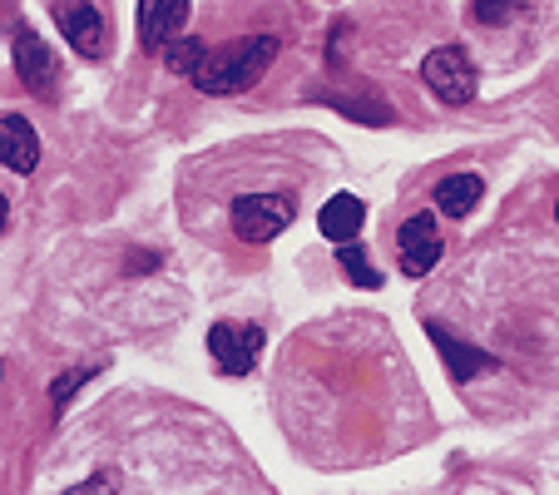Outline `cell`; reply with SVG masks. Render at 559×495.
Returning a JSON list of instances; mask_svg holds the SVG:
<instances>
[{"mask_svg": "<svg viewBox=\"0 0 559 495\" xmlns=\"http://www.w3.org/2000/svg\"><path fill=\"white\" fill-rule=\"evenodd\" d=\"M273 60H277L273 35H243V40L203 55V64L193 70V85H199V95H238V90L258 85Z\"/></svg>", "mask_w": 559, "mask_h": 495, "instance_id": "obj_1", "label": "cell"}, {"mask_svg": "<svg viewBox=\"0 0 559 495\" xmlns=\"http://www.w3.org/2000/svg\"><path fill=\"white\" fill-rule=\"evenodd\" d=\"M421 80L441 105H471L475 85H480V70H475V60L461 45H441V50H431L421 60Z\"/></svg>", "mask_w": 559, "mask_h": 495, "instance_id": "obj_2", "label": "cell"}, {"mask_svg": "<svg viewBox=\"0 0 559 495\" xmlns=\"http://www.w3.org/2000/svg\"><path fill=\"white\" fill-rule=\"evenodd\" d=\"M297 203L287 193H243L233 199V233L243 243H273L293 223Z\"/></svg>", "mask_w": 559, "mask_h": 495, "instance_id": "obj_3", "label": "cell"}, {"mask_svg": "<svg viewBox=\"0 0 559 495\" xmlns=\"http://www.w3.org/2000/svg\"><path fill=\"white\" fill-rule=\"evenodd\" d=\"M209 352L218 362V372L243 377L253 372L258 352H263V327H233V322H213L209 327Z\"/></svg>", "mask_w": 559, "mask_h": 495, "instance_id": "obj_4", "label": "cell"}, {"mask_svg": "<svg viewBox=\"0 0 559 495\" xmlns=\"http://www.w3.org/2000/svg\"><path fill=\"white\" fill-rule=\"evenodd\" d=\"M396 243H402V273L406 278H426L436 263H441V228H436L431 213H412V219L402 223V233H396Z\"/></svg>", "mask_w": 559, "mask_h": 495, "instance_id": "obj_5", "label": "cell"}, {"mask_svg": "<svg viewBox=\"0 0 559 495\" xmlns=\"http://www.w3.org/2000/svg\"><path fill=\"white\" fill-rule=\"evenodd\" d=\"M15 70H21V85L31 90L35 99H55V55L45 50V40L31 31V25H15Z\"/></svg>", "mask_w": 559, "mask_h": 495, "instance_id": "obj_6", "label": "cell"}, {"mask_svg": "<svg viewBox=\"0 0 559 495\" xmlns=\"http://www.w3.org/2000/svg\"><path fill=\"white\" fill-rule=\"evenodd\" d=\"M183 25H189V0H139V45L148 55L169 50Z\"/></svg>", "mask_w": 559, "mask_h": 495, "instance_id": "obj_7", "label": "cell"}, {"mask_svg": "<svg viewBox=\"0 0 559 495\" xmlns=\"http://www.w3.org/2000/svg\"><path fill=\"white\" fill-rule=\"evenodd\" d=\"M0 158H5L11 174H31L40 164V139H35L31 119H21L15 109L0 115Z\"/></svg>", "mask_w": 559, "mask_h": 495, "instance_id": "obj_8", "label": "cell"}, {"mask_svg": "<svg viewBox=\"0 0 559 495\" xmlns=\"http://www.w3.org/2000/svg\"><path fill=\"white\" fill-rule=\"evenodd\" d=\"M60 31H64V40L74 45V55H85V60H99V55L109 50L105 15H99L95 5H64Z\"/></svg>", "mask_w": 559, "mask_h": 495, "instance_id": "obj_9", "label": "cell"}, {"mask_svg": "<svg viewBox=\"0 0 559 495\" xmlns=\"http://www.w3.org/2000/svg\"><path fill=\"white\" fill-rule=\"evenodd\" d=\"M317 223H322V238L352 243L361 233V223H367V209H361L357 193H332V199L322 203V213H317Z\"/></svg>", "mask_w": 559, "mask_h": 495, "instance_id": "obj_10", "label": "cell"}, {"mask_svg": "<svg viewBox=\"0 0 559 495\" xmlns=\"http://www.w3.org/2000/svg\"><path fill=\"white\" fill-rule=\"evenodd\" d=\"M426 332H431V342L436 347H441V362H445V372H451L455 381H471L475 372H486V367H496V357H490V352H475V347H465V342H455L451 332H445V327H426Z\"/></svg>", "mask_w": 559, "mask_h": 495, "instance_id": "obj_11", "label": "cell"}, {"mask_svg": "<svg viewBox=\"0 0 559 495\" xmlns=\"http://www.w3.org/2000/svg\"><path fill=\"white\" fill-rule=\"evenodd\" d=\"M480 193H486L480 174H451V179L436 184V209L451 213V219H465V213L480 203Z\"/></svg>", "mask_w": 559, "mask_h": 495, "instance_id": "obj_12", "label": "cell"}, {"mask_svg": "<svg viewBox=\"0 0 559 495\" xmlns=\"http://www.w3.org/2000/svg\"><path fill=\"white\" fill-rule=\"evenodd\" d=\"M203 55H209V45L193 40V35H179V40L164 50V64H169L174 74H189V80H193V70L203 64Z\"/></svg>", "mask_w": 559, "mask_h": 495, "instance_id": "obj_13", "label": "cell"}, {"mask_svg": "<svg viewBox=\"0 0 559 495\" xmlns=\"http://www.w3.org/2000/svg\"><path fill=\"white\" fill-rule=\"evenodd\" d=\"M332 105L347 119H357V125H391V119H396V109H391L386 99H332Z\"/></svg>", "mask_w": 559, "mask_h": 495, "instance_id": "obj_14", "label": "cell"}, {"mask_svg": "<svg viewBox=\"0 0 559 495\" xmlns=\"http://www.w3.org/2000/svg\"><path fill=\"white\" fill-rule=\"evenodd\" d=\"M337 263L347 268V278H352V283H357V287H381V273L367 263V254H361V248H357V238H352V243H342Z\"/></svg>", "mask_w": 559, "mask_h": 495, "instance_id": "obj_15", "label": "cell"}, {"mask_svg": "<svg viewBox=\"0 0 559 495\" xmlns=\"http://www.w3.org/2000/svg\"><path fill=\"white\" fill-rule=\"evenodd\" d=\"M530 0H475V21L480 25H506L525 11Z\"/></svg>", "mask_w": 559, "mask_h": 495, "instance_id": "obj_16", "label": "cell"}, {"mask_svg": "<svg viewBox=\"0 0 559 495\" xmlns=\"http://www.w3.org/2000/svg\"><path fill=\"white\" fill-rule=\"evenodd\" d=\"M90 377H95V367L64 372V377H60V381H55V387H50V401H55V406H64V401H70L74 391H80V381H90Z\"/></svg>", "mask_w": 559, "mask_h": 495, "instance_id": "obj_17", "label": "cell"}, {"mask_svg": "<svg viewBox=\"0 0 559 495\" xmlns=\"http://www.w3.org/2000/svg\"><path fill=\"white\" fill-rule=\"evenodd\" d=\"M555 219H559V203H555Z\"/></svg>", "mask_w": 559, "mask_h": 495, "instance_id": "obj_18", "label": "cell"}]
</instances>
